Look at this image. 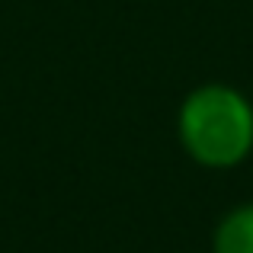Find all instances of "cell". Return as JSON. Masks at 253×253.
I'll return each mask as SVG.
<instances>
[{
    "mask_svg": "<svg viewBox=\"0 0 253 253\" xmlns=\"http://www.w3.org/2000/svg\"><path fill=\"white\" fill-rule=\"evenodd\" d=\"M183 138L205 164H234L253 138V119L244 99L228 90H202L186 103Z\"/></svg>",
    "mask_w": 253,
    "mask_h": 253,
    "instance_id": "1",
    "label": "cell"
},
{
    "mask_svg": "<svg viewBox=\"0 0 253 253\" xmlns=\"http://www.w3.org/2000/svg\"><path fill=\"white\" fill-rule=\"evenodd\" d=\"M218 253H253V209H244L218 231Z\"/></svg>",
    "mask_w": 253,
    "mask_h": 253,
    "instance_id": "2",
    "label": "cell"
}]
</instances>
